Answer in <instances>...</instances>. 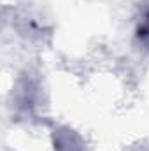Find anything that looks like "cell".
<instances>
[{"mask_svg":"<svg viewBox=\"0 0 149 151\" xmlns=\"http://www.w3.org/2000/svg\"><path fill=\"white\" fill-rule=\"evenodd\" d=\"M54 150L56 151H84L82 141L72 130L62 128L54 134Z\"/></svg>","mask_w":149,"mask_h":151,"instance_id":"obj_1","label":"cell"}]
</instances>
